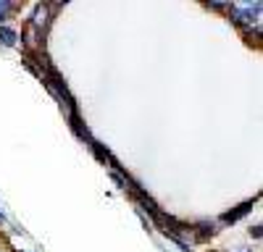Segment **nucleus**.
<instances>
[{"label":"nucleus","mask_w":263,"mask_h":252,"mask_svg":"<svg viewBox=\"0 0 263 252\" xmlns=\"http://www.w3.org/2000/svg\"><path fill=\"white\" fill-rule=\"evenodd\" d=\"M48 18H50V6L40 3L32 13V29H45L48 27Z\"/></svg>","instance_id":"obj_1"},{"label":"nucleus","mask_w":263,"mask_h":252,"mask_svg":"<svg viewBox=\"0 0 263 252\" xmlns=\"http://www.w3.org/2000/svg\"><path fill=\"white\" fill-rule=\"evenodd\" d=\"M0 39H3V45L13 48L16 42H18V34H16L13 29H8V27H0Z\"/></svg>","instance_id":"obj_2"},{"label":"nucleus","mask_w":263,"mask_h":252,"mask_svg":"<svg viewBox=\"0 0 263 252\" xmlns=\"http://www.w3.org/2000/svg\"><path fill=\"white\" fill-rule=\"evenodd\" d=\"M8 13H11V3L8 0H0V21H3Z\"/></svg>","instance_id":"obj_3"},{"label":"nucleus","mask_w":263,"mask_h":252,"mask_svg":"<svg viewBox=\"0 0 263 252\" xmlns=\"http://www.w3.org/2000/svg\"><path fill=\"white\" fill-rule=\"evenodd\" d=\"M27 39H29V45H37V37H34V29L32 27L27 29Z\"/></svg>","instance_id":"obj_4"},{"label":"nucleus","mask_w":263,"mask_h":252,"mask_svg":"<svg viewBox=\"0 0 263 252\" xmlns=\"http://www.w3.org/2000/svg\"><path fill=\"white\" fill-rule=\"evenodd\" d=\"M0 221H3V210H0Z\"/></svg>","instance_id":"obj_5"}]
</instances>
